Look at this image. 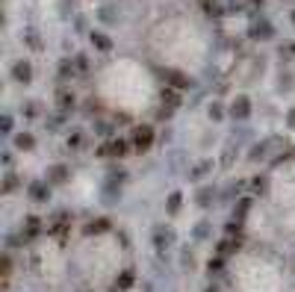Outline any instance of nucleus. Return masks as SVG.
<instances>
[{
	"instance_id": "obj_18",
	"label": "nucleus",
	"mask_w": 295,
	"mask_h": 292,
	"mask_svg": "<svg viewBox=\"0 0 295 292\" xmlns=\"http://www.w3.org/2000/svg\"><path fill=\"white\" fill-rule=\"evenodd\" d=\"M163 103H169L171 110L180 107V95H177V89H169V86H166V89H163Z\"/></svg>"
},
{
	"instance_id": "obj_30",
	"label": "nucleus",
	"mask_w": 295,
	"mask_h": 292,
	"mask_svg": "<svg viewBox=\"0 0 295 292\" xmlns=\"http://www.w3.org/2000/svg\"><path fill=\"white\" fill-rule=\"evenodd\" d=\"M27 42L33 44V47H39V39H36V33H33V30H27Z\"/></svg>"
},
{
	"instance_id": "obj_2",
	"label": "nucleus",
	"mask_w": 295,
	"mask_h": 292,
	"mask_svg": "<svg viewBox=\"0 0 295 292\" xmlns=\"http://www.w3.org/2000/svg\"><path fill=\"white\" fill-rule=\"evenodd\" d=\"M151 145H154V127H148V124L133 127V148L142 153V151H151Z\"/></svg>"
},
{
	"instance_id": "obj_11",
	"label": "nucleus",
	"mask_w": 295,
	"mask_h": 292,
	"mask_svg": "<svg viewBox=\"0 0 295 292\" xmlns=\"http://www.w3.org/2000/svg\"><path fill=\"white\" fill-rule=\"evenodd\" d=\"M201 6H204V12L210 15V18H222L225 15V6L219 0H201Z\"/></svg>"
},
{
	"instance_id": "obj_23",
	"label": "nucleus",
	"mask_w": 295,
	"mask_h": 292,
	"mask_svg": "<svg viewBox=\"0 0 295 292\" xmlns=\"http://www.w3.org/2000/svg\"><path fill=\"white\" fill-rule=\"evenodd\" d=\"M9 275H12V257H9V254H3V278L9 280Z\"/></svg>"
},
{
	"instance_id": "obj_15",
	"label": "nucleus",
	"mask_w": 295,
	"mask_h": 292,
	"mask_svg": "<svg viewBox=\"0 0 295 292\" xmlns=\"http://www.w3.org/2000/svg\"><path fill=\"white\" fill-rule=\"evenodd\" d=\"M236 248H239V239H222L219 248H216V254H219V257H227V254H233Z\"/></svg>"
},
{
	"instance_id": "obj_22",
	"label": "nucleus",
	"mask_w": 295,
	"mask_h": 292,
	"mask_svg": "<svg viewBox=\"0 0 295 292\" xmlns=\"http://www.w3.org/2000/svg\"><path fill=\"white\" fill-rule=\"evenodd\" d=\"M207 266H210V272H212V275H219V272H222V266H225V263H222V257L216 254V257H210V263H207Z\"/></svg>"
},
{
	"instance_id": "obj_20",
	"label": "nucleus",
	"mask_w": 295,
	"mask_h": 292,
	"mask_svg": "<svg viewBox=\"0 0 295 292\" xmlns=\"http://www.w3.org/2000/svg\"><path fill=\"white\" fill-rule=\"evenodd\" d=\"M180 201H183V195H180V192H171V195H169V204H166L169 216H177V209H180Z\"/></svg>"
},
{
	"instance_id": "obj_33",
	"label": "nucleus",
	"mask_w": 295,
	"mask_h": 292,
	"mask_svg": "<svg viewBox=\"0 0 295 292\" xmlns=\"http://www.w3.org/2000/svg\"><path fill=\"white\" fill-rule=\"evenodd\" d=\"M113 292H124V289H118V286H115V289H113Z\"/></svg>"
},
{
	"instance_id": "obj_28",
	"label": "nucleus",
	"mask_w": 295,
	"mask_h": 292,
	"mask_svg": "<svg viewBox=\"0 0 295 292\" xmlns=\"http://www.w3.org/2000/svg\"><path fill=\"white\" fill-rule=\"evenodd\" d=\"M210 189H204V192H201V198H198V204H201V207H207V204H210Z\"/></svg>"
},
{
	"instance_id": "obj_16",
	"label": "nucleus",
	"mask_w": 295,
	"mask_h": 292,
	"mask_svg": "<svg viewBox=\"0 0 295 292\" xmlns=\"http://www.w3.org/2000/svg\"><path fill=\"white\" fill-rule=\"evenodd\" d=\"M57 103H59V110H74V95H71L68 89H59Z\"/></svg>"
},
{
	"instance_id": "obj_3",
	"label": "nucleus",
	"mask_w": 295,
	"mask_h": 292,
	"mask_svg": "<svg viewBox=\"0 0 295 292\" xmlns=\"http://www.w3.org/2000/svg\"><path fill=\"white\" fill-rule=\"evenodd\" d=\"M163 80H166L169 89H177V92H183V89H189V86H192V80H189L186 74H180V71H174V68L163 71Z\"/></svg>"
},
{
	"instance_id": "obj_8",
	"label": "nucleus",
	"mask_w": 295,
	"mask_h": 292,
	"mask_svg": "<svg viewBox=\"0 0 295 292\" xmlns=\"http://www.w3.org/2000/svg\"><path fill=\"white\" fill-rule=\"evenodd\" d=\"M42 233V219L39 216H27L24 219V239H33Z\"/></svg>"
},
{
	"instance_id": "obj_14",
	"label": "nucleus",
	"mask_w": 295,
	"mask_h": 292,
	"mask_svg": "<svg viewBox=\"0 0 295 292\" xmlns=\"http://www.w3.org/2000/svg\"><path fill=\"white\" fill-rule=\"evenodd\" d=\"M133 280H136V275H133V269H124V272L118 275V280H115V286L127 292V289H130V286H133Z\"/></svg>"
},
{
	"instance_id": "obj_12",
	"label": "nucleus",
	"mask_w": 295,
	"mask_h": 292,
	"mask_svg": "<svg viewBox=\"0 0 295 292\" xmlns=\"http://www.w3.org/2000/svg\"><path fill=\"white\" fill-rule=\"evenodd\" d=\"M110 227H113L110 219H95L92 224H86V233L92 236V233H103V230H110Z\"/></svg>"
},
{
	"instance_id": "obj_34",
	"label": "nucleus",
	"mask_w": 295,
	"mask_h": 292,
	"mask_svg": "<svg viewBox=\"0 0 295 292\" xmlns=\"http://www.w3.org/2000/svg\"><path fill=\"white\" fill-rule=\"evenodd\" d=\"M292 24H295V12H292Z\"/></svg>"
},
{
	"instance_id": "obj_27",
	"label": "nucleus",
	"mask_w": 295,
	"mask_h": 292,
	"mask_svg": "<svg viewBox=\"0 0 295 292\" xmlns=\"http://www.w3.org/2000/svg\"><path fill=\"white\" fill-rule=\"evenodd\" d=\"M0 130H3V133H9V130H12V118H9V115H3V121H0Z\"/></svg>"
},
{
	"instance_id": "obj_19",
	"label": "nucleus",
	"mask_w": 295,
	"mask_h": 292,
	"mask_svg": "<svg viewBox=\"0 0 295 292\" xmlns=\"http://www.w3.org/2000/svg\"><path fill=\"white\" fill-rule=\"evenodd\" d=\"M92 44H95L98 50H113V42H110L103 33H92Z\"/></svg>"
},
{
	"instance_id": "obj_10",
	"label": "nucleus",
	"mask_w": 295,
	"mask_h": 292,
	"mask_svg": "<svg viewBox=\"0 0 295 292\" xmlns=\"http://www.w3.org/2000/svg\"><path fill=\"white\" fill-rule=\"evenodd\" d=\"M68 180V166H53L47 171V183H65Z\"/></svg>"
},
{
	"instance_id": "obj_29",
	"label": "nucleus",
	"mask_w": 295,
	"mask_h": 292,
	"mask_svg": "<svg viewBox=\"0 0 295 292\" xmlns=\"http://www.w3.org/2000/svg\"><path fill=\"white\" fill-rule=\"evenodd\" d=\"M254 189L263 192V189H266V180H263V177H254Z\"/></svg>"
},
{
	"instance_id": "obj_24",
	"label": "nucleus",
	"mask_w": 295,
	"mask_h": 292,
	"mask_svg": "<svg viewBox=\"0 0 295 292\" xmlns=\"http://www.w3.org/2000/svg\"><path fill=\"white\" fill-rule=\"evenodd\" d=\"M283 54H286V59H292V56H295V42H283L281 44V56Z\"/></svg>"
},
{
	"instance_id": "obj_32",
	"label": "nucleus",
	"mask_w": 295,
	"mask_h": 292,
	"mask_svg": "<svg viewBox=\"0 0 295 292\" xmlns=\"http://www.w3.org/2000/svg\"><path fill=\"white\" fill-rule=\"evenodd\" d=\"M207 292H219V289H216V286H210V289H207Z\"/></svg>"
},
{
	"instance_id": "obj_26",
	"label": "nucleus",
	"mask_w": 295,
	"mask_h": 292,
	"mask_svg": "<svg viewBox=\"0 0 295 292\" xmlns=\"http://www.w3.org/2000/svg\"><path fill=\"white\" fill-rule=\"evenodd\" d=\"M222 115H225V110H222L219 103H212V107H210V118H222Z\"/></svg>"
},
{
	"instance_id": "obj_25",
	"label": "nucleus",
	"mask_w": 295,
	"mask_h": 292,
	"mask_svg": "<svg viewBox=\"0 0 295 292\" xmlns=\"http://www.w3.org/2000/svg\"><path fill=\"white\" fill-rule=\"evenodd\" d=\"M59 74H62V77H68V74H74V65H71L68 59H65V62L59 65Z\"/></svg>"
},
{
	"instance_id": "obj_1",
	"label": "nucleus",
	"mask_w": 295,
	"mask_h": 292,
	"mask_svg": "<svg viewBox=\"0 0 295 292\" xmlns=\"http://www.w3.org/2000/svg\"><path fill=\"white\" fill-rule=\"evenodd\" d=\"M68 227H71V216L62 209V213H57V216L47 222V233L57 236L59 242H65V239H68Z\"/></svg>"
},
{
	"instance_id": "obj_21",
	"label": "nucleus",
	"mask_w": 295,
	"mask_h": 292,
	"mask_svg": "<svg viewBox=\"0 0 295 292\" xmlns=\"http://www.w3.org/2000/svg\"><path fill=\"white\" fill-rule=\"evenodd\" d=\"M15 186H18V177H15V174H6V180H3V192L9 195Z\"/></svg>"
},
{
	"instance_id": "obj_4",
	"label": "nucleus",
	"mask_w": 295,
	"mask_h": 292,
	"mask_svg": "<svg viewBox=\"0 0 295 292\" xmlns=\"http://www.w3.org/2000/svg\"><path fill=\"white\" fill-rule=\"evenodd\" d=\"M98 153H100V156H115V160H121V156L130 153V145H127L124 139H113L110 145H103Z\"/></svg>"
},
{
	"instance_id": "obj_6",
	"label": "nucleus",
	"mask_w": 295,
	"mask_h": 292,
	"mask_svg": "<svg viewBox=\"0 0 295 292\" xmlns=\"http://www.w3.org/2000/svg\"><path fill=\"white\" fill-rule=\"evenodd\" d=\"M27 192H30L33 201H47V198H50V186H47L44 180H33L27 186Z\"/></svg>"
},
{
	"instance_id": "obj_5",
	"label": "nucleus",
	"mask_w": 295,
	"mask_h": 292,
	"mask_svg": "<svg viewBox=\"0 0 295 292\" xmlns=\"http://www.w3.org/2000/svg\"><path fill=\"white\" fill-rule=\"evenodd\" d=\"M12 77L18 80V83H24V86H27L30 80H33V65H30L27 59H18V62L12 65Z\"/></svg>"
},
{
	"instance_id": "obj_13",
	"label": "nucleus",
	"mask_w": 295,
	"mask_h": 292,
	"mask_svg": "<svg viewBox=\"0 0 295 292\" xmlns=\"http://www.w3.org/2000/svg\"><path fill=\"white\" fill-rule=\"evenodd\" d=\"M15 148H18V151H33V148H36V139H33L30 133H18V136H15Z\"/></svg>"
},
{
	"instance_id": "obj_9",
	"label": "nucleus",
	"mask_w": 295,
	"mask_h": 292,
	"mask_svg": "<svg viewBox=\"0 0 295 292\" xmlns=\"http://www.w3.org/2000/svg\"><path fill=\"white\" fill-rule=\"evenodd\" d=\"M272 33H275V30H272L269 21H257L251 27V39H272Z\"/></svg>"
},
{
	"instance_id": "obj_7",
	"label": "nucleus",
	"mask_w": 295,
	"mask_h": 292,
	"mask_svg": "<svg viewBox=\"0 0 295 292\" xmlns=\"http://www.w3.org/2000/svg\"><path fill=\"white\" fill-rule=\"evenodd\" d=\"M230 115H233V118H248V115H251V100H248V97H236V100L230 103Z\"/></svg>"
},
{
	"instance_id": "obj_31",
	"label": "nucleus",
	"mask_w": 295,
	"mask_h": 292,
	"mask_svg": "<svg viewBox=\"0 0 295 292\" xmlns=\"http://www.w3.org/2000/svg\"><path fill=\"white\" fill-rule=\"evenodd\" d=\"M286 121H289V127H295V110H289V115H286Z\"/></svg>"
},
{
	"instance_id": "obj_17",
	"label": "nucleus",
	"mask_w": 295,
	"mask_h": 292,
	"mask_svg": "<svg viewBox=\"0 0 295 292\" xmlns=\"http://www.w3.org/2000/svg\"><path fill=\"white\" fill-rule=\"evenodd\" d=\"M154 242H156V248H159V251L169 248L166 242H171V230H166V227H156V230H154Z\"/></svg>"
}]
</instances>
